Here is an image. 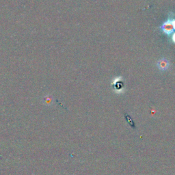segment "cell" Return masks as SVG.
<instances>
[{"instance_id": "1", "label": "cell", "mask_w": 175, "mask_h": 175, "mask_svg": "<svg viewBox=\"0 0 175 175\" xmlns=\"http://www.w3.org/2000/svg\"><path fill=\"white\" fill-rule=\"evenodd\" d=\"M162 30L164 32V33H166V34L170 35L172 34V33L174 30V23L172 21H168L165 22L162 26Z\"/></svg>"}, {"instance_id": "2", "label": "cell", "mask_w": 175, "mask_h": 175, "mask_svg": "<svg viewBox=\"0 0 175 175\" xmlns=\"http://www.w3.org/2000/svg\"><path fill=\"white\" fill-rule=\"evenodd\" d=\"M158 67L160 71H164L168 69L170 67V62L166 58H162L158 62Z\"/></svg>"}, {"instance_id": "3", "label": "cell", "mask_w": 175, "mask_h": 175, "mask_svg": "<svg viewBox=\"0 0 175 175\" xmlns=\"http://www.w3.org/2000/svg\"><path fill=\"white\" fill-rule=\"evenodd\" d=\"M125 118H126V119H127V122H128L129 125H130V126L132 127V128H133V129H135L136 128V126H135V123H134V122L133 121V120H132V118H131L130 116H129V115H127V114H125Z\"/></svg>"}, {"instance_id": "4", "label": "cell", "mask_w": 175, "mask_h": 175, "mask_svg": "<svg viewBox=\"0 0 175 175\" xmlns=\"http://www.w3.org/2000/svg\"><path fill=\"white\" fill-rule=\"evenodd\" d=\"M172 39H173V41H174V42H175V34H174V36H173V37H172Z\"/></svg>"}]
</instances>
